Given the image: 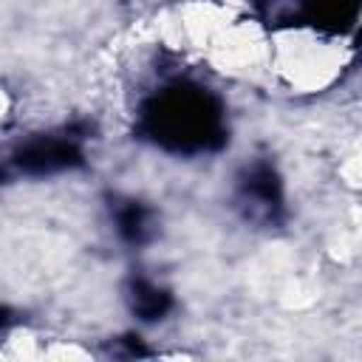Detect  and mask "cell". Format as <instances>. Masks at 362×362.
<instances>
[{"label": "cell", "instance_id": "cell-1", "mask_svg": "<svg viewBox=\"0 0 362 362\" xmlns=\"http://www.w3.org/2000/svg\"><path fill=\"white\" fill-rule=\"evenodd\" d=\"M136 133L175 156L215 153L226 144L223 105L212 90L175 79L141 102Z\"/></svg>", "mask_w": 362, "mask_h": 362}, {"label": "cell", "instance_id": "cell-2", "mask_svg": "<svg viewBox=\"0 0 362 362\" xmlns=\"http://www.w3.org/2000/svg\"><path fill=\"white\" fill-rule=\"evenodd\" d=\"M235 204L249 223H257V226L283 223L286 218L283 181L272 161L257 158L240 170L238 187H235Z\"/></svg>", "mask_w": 362, "mask_h": 362}, {"label": "cell", "instance_id": "cell-3", "mask_svg": "<svg viewBox=\"0 0 362 362\" xmlns=\"http://www.w3.org/2000/svg\"><path fill=\"white\" fill-rule=\"evenodd\" d=\"M82 127H68L62 133H40L25 139L14 156L11 164L25 175H54L74 167H82Z\"/></svg>", "mask_w": 362, "mask_h": 362}, {"label": "cell", "instance_id": "cell-4", "mask_svg": "<svg viewBox=\"0 0 362 362\" xmlns=\"http://www.w3.org/2000/svg\"><path fill=\"white\" fill-rule=\"evenodd\" d=\"M110 212L116 221V232L124 243L144 246L156 235V218H153V209L147 204H141L136 198H116Z\"/></svg>", "mask_w": 362, "mask_h": 362}, {"label": "cell", "instance_id": "cell-5", "mask_svg": "<svg viewBox=\"0 0 362 362\" xmlns=\"http://www.w3.org/2000/svg\"><path fill=\"white\" fill-rule=\"evenodd\" d=\"M127 303H130V311L141 322H158L173 308L170 291L161 288V286H156L153 280H147L141 274L130 277V283H127Z\"/></svg>", "mask_w": 362, "mask_h": 362}, {"label": "cell", "instance_id": "cell-6", "mask_svg": "<svg viewBox=\"0 0 362 362\" xmlns=\"http://www.w3.org/2000/svg\"><path fill=\"white\" fill-rule=\"evenodd\" d=\"M356 8H359V0H297V17L314 25L348 28Z\"/></svg>", "mask_w": 362, "mask_h": 362}]
</instances>
